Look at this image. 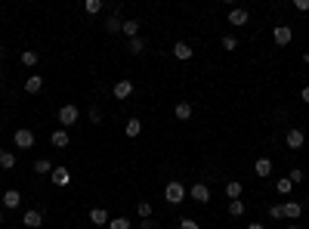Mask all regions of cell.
<instances>
[{"label":"cell","mask_w":309,"mask_h":229,"mask_svg":"<svg viewBox=\"0 0 309 229\" xmlns=\"http://www.w3.org/2000/svg\"><path fill=\"white\" fill-rule=\"evenodd\" d=\"M139 130H142V121L139 118H130L127 124H124V133H127L130 140H133V136H139Z\"/></svg>","instance_id":"44dd1931"},{"label":"cell","mask_w":309,"mask_h":229,"mask_svg":"<svg viewBox=\"0 0 309 229\" xmlns=\"http://www.w3.org/2000/svg\"><path fill=\"white\" fill-rule=\"evenodd\" d=\"M43 90V77L40 75H28V81H25V93L34 96V93H40Z\"/></svg>","instance_id":"9a60e30c"},{"label":"cell","mask_w":309,"mask_h":229,"mask_svg":"<svg viewBox=\"0 0 309 229\" xmlns=\"http://www.w3.org/2000/svg\"><path fill=\"white\" fill-rule=\"evenodd\" d=\"M22 223H25L28 229H37V226L43 223V214H40L37 208H31V211H25V214H22Z\"/></svg>","instance_id":"9c48e42d"},{"label":"cell","mask_w":309,"mask_h":229,"mask_svg":"<svg viewBox=\"0 0 309 229\" xmlns=\"http://www.w3.org/2000/svg\"><path fill=\"white\" fill-rule=\"evenodd\" d=\"M90 223H96V226H108V223H111V217H108L105 208H93V211H90Z\"/></svg>","instance_id":"5bb4252c"},{"label":"cell","mask_w":309,"mask_h":229,"mask_svg":"<svg viewBox=\"0 0 309 229\" xmlns=\"http://www.w3.org/2000/svg\"><path fill=\"white\" fill-rule=\"evenodd\" d=\"M19 59H22V65L34 68V65H37V53H34V50H22V56H19Z\"/></svg>","instance_id":"603a6c76"},{"label":"cell","mask_w":309,"mask_h":229,"mask_svg":"<svg viewBox=\"0 0 309 229\" xmlns=\"http://www.w3.org/2000/svg\"><path fill=\"white\" fill-rule=\"evenodd\" d=\"M186 195H189L186 186H182V183H176V180L164 186V201H167V204H182V201H186Z\"/></svg>","instance_id":"6da1fadb"},{"label":"cell","mask_w":309,"mask_h":229,"mask_svg":"<svg viewBox=\"0 0 309 229\" xmlns=\"http://www.w3.org/2000/svg\"><path fill=\"white\" fill-rule=\"evenodd\" d=\"M108 229H130V220H127V217H111Z\"/></svg>","instance_id":"83f0119b"},{"label":"cell","mask_w":309,"mask_h":229,"mask_svg":"<svg viewBox=\"0 0 309 229\" xmlns=\"http://www.w3.org/2000/svg\"><path fill=\"white\" fill-rule=\"evenodd\" d=\"M189 195H192V198H195L198 204H207V201H210V189H207V186H204V183H195V186H192V189H189Z\"/></svg>","instance_id":"8992f818"},{"label":"cell","mask_w":309,"mask_h":229,"mask_svg":"<svg viewBox=\"0 0 309 229\" xmlns=\"http://www.w3.org/2000/svg\"><path fill=\"white\" fill-rule=\"evenodd\" d=\"M272 40H275L278 47H288V43L294 40V31H291V25H275V28H272Z\"/></svg>","instance_id":"277c9868"},{"label":"cell","mask_w":309,"mask_h":229,"mask_svg":"<svg viewBox=\"0 0 309 229\" xmlns=\"http://www.w3.org/2000/svg\"><path fill=\"white\" fill-rule=\"evenodd\" d=\"M50 143H53L56 149H65L68 143H71V136H68V130H65V127H59V130H53V136H50Z\"/></svg>","instance_id":"2e32d148"},{"label":"cell","mask_w":309,"mask_h":229,"mask_svg":"<svg viewBox=\"0 0 309 229\" xmlns=\"http://www.w3.org/2000/svg\"><path fill=\"white\" fill-rule=\"evenodd\" d=\"M281 211H284V217H288V220H300V217H303V204H300V201H284Z\"/></svg>","instance_id":"30bf717a"},{"label":"cell","mask_w":309,"mask_h":229,"mask_svg":"<svg viewBox=\"0 0 309 229\" xmlns=\"http://www.w3.org/2000/svg\"><path fill=\"white\" fill-rule=\"evenodd\" d=\"M247 9L244 6H232V9H229V25H247Z\"/></svg>","instance_id":"ba28073f"},{"label":"cell","mask_w":309,"mask_h":229,"mask_svg":"<svg viewBox=\"0 0 309 229\" xmlns=\"http://www.w3.org/2000/svg\"><path fill=\"white\" fill-rule=\"evenodd\" d=\"M90 121L99 124V121H102V112H99V109H90Z\"/></svg>","instance_id":"8d00e7d4"},{"label":"cell","mask_w":309,"mask_h":229,"mask_svg":"<svg viewBox=\"0 0 309 229\" xmlns=\"http://www.w3.org/2000/svg\"><path fill=\"white\" fill-rule=\"evenodd\" d=\"M0 223H3V211H0Z\"/></svg>","instance_id":"b9f144b4"},{"label":"cell","mask_w":309,"mask_h":229,"mask_svg":"<svg viewBox=\"0 0 309 229\" xmlns=\"http://www.w3.org/2000/svg\"><path fill=\"white\" fill-rule=\"evenodd\" d=\"M50 180H53V186H68L71 183V174H68V167H53V174H50Z\"/></svg>","instance_id":"52a82bcc"},{"label":"cell","mask_w":309,"mask_h":229,"mask_svg":"<svg viewBox=\"0 0 309 229\" xmlns=\"http://www.w3.org/2000/svg\"><path fill=\"white\" fill-rule=\"evenodd\" d=\"M0 167H3V170H13V167H16V155H13V152H3V155H0Z\"/></svg>","instance_id":"d4e9b609"},{"label":"cell","mask_w":309,"mask_h":229,"mask_svg":"<svg viewBox=\"0 0 309 229\" xmlns=\"http://www.w3.org/2000/svg\"><path fill=\"white\" fill-rule=\"evenodd\" d=\"M247 229H266L263 223H247Z\"/></svg>","instance_id":"ab89813d"},{"label":"cell","mask_w":309,"mask_h":229,"mask_svg":"<svg viewBox=\"0 0 309 229\" xmlns=\"http://www.w3.org/2000/svg\"><path fill=\"white\" fill-rule=\"evenodd\" d=\"M294 9H300V13H306V9H309V0H294Z\"/></svg>","instance_id":"d590c367"},{"label":"cell","mask_w":309,"mask_h":229,"mask_svg":"<svg viewBox=\"0 0 309 229\" xmlns=\"http://www.w3.org/2000/svg\"><path fill=\"white\" fill-rule=\"evenodd\" d=\"M288 229H300V226H288Z\"/></svg>","instance_id":"7bdbcfd3"},{"label":"cell","mask_w":309,"mask_h":229,"mask_svg":"<svg viewBox=\"0 0 309 229\" xmlns=\"http://www.w3.org/2000/svg\"><path fill=\"white\" fill-rule=\"evenodd\" d=\"M142 50H145V40H142V38H133V40H130V53H133V56H139Z\"/></svg>","instance_id":"4dcf8cb0"},{"label":"cell","mask_w":309,"mask_h":229,"mask_svg":"<svg viewBox=\"0 0 309 229\" xmlns=\"http://www.w3.org/2000/svg\"><path fill=\"white\" fill-rule=\"evenodd\" d=\"M19 204H22V192L19 189H6L3 192V208L13 211V208H19Z\"/></svg>","instance_id":"8fae6325"},{"label":"cell","mask_w":309,"mask_h":229,"mask_svg":"<svg viewBox=\"0 0 309 229\" xmlns=\"http://www.w3.org/2000/svg\"><path fill=\"white\" fill-rule=\"evenodd\" d=\"M223 50H229V53H232V50H238V40L232 38V34H226V38H223Z\"/></svg>","instance_id":"1f68e13d"},{"label":"cell","mask_w":309,"mask_h":229,"mask_svg":"<svg viewBox=\"0 0 309 229\" xmlns=\"http://www.w3.org/2000/svg\"><path fill=\"white\" fill-rule=\"evenodd\" d=\"M291 189H294V183H291L288 177H281V180L275 183V192H281V195H288V192H291Z\"/></svg>","instance_id":"4316f807"},{"label":"cell","mask_w":309,"mask_h":229,"mask_svg":"<svg viewBox=\"0 0 309 229\" xmlns=\"http://www.w3.org/2000/svg\"><path fill=\"white\" fill-rule=\"evenodd\" d=\"M269 217H272V220H281V217H284L281 204H272V208H269Z\"/></svg>","instance_id":"e575fe53"},{"label":"cell","mask_w":309,"mask_h":229,"mask_svg":"<svg viewBox=\"0 0 309 229\" xmlns=\"http://www.w3.org/2000/svg\"><path fill=\"white\" fill-rule=\"evenodd\" d=\"M34 174H53V164L47 158H37V161H34Z\"/></svg>","instance_id":"cb8c5ba5"},{"label":"cell","mask_w":309,"mask_h":229,"mask_svg":"<svg viewBox=\"0 0 309 229\" xmlns=\"http://www.w3.org/2000/svg\"><path fill=\"white\" fill-rule=\"evenodd\" d=\"M173 114H176V121H189V118H192V102L179 99V102H176V109H173Z\"/></svg>","instance_id":"e0dca14e"},{"label":"cell","mask_w":309,"mask_h":229,"mask_svg":"<svg viewBox=\"0 0 309 229\" xmlns=\"http://www.w3.org/2000/svg\"><path fill=\"white\" fill-rule=\"evenodd\" d=\"M56 118H59L62 127H71V124H77L81 112H77V106H71V102H68V106H62V109H59V114H56Z\"/></svg>","instance_id":"7a4b0ae2"},{"label":"cell","mask_w":309,"mask_h":229,"mask_svg":"<svg viewBox=\"0 0 309 229\" xmlns=\"http://www.w3.org/2000/svg\"><path fill=\"white\" fill-rule=\"evenodd\" d=\"M288 180L294 183V186H300V183H303V170H300V167H294L291 174H288Z\"/></svg>","instance_id":"d6a6232c"},{"label":"cell","mask_w":309,"mask_h":229,"mask_svg":"<svg viewBox=\"0 0 309 229\" xmlns=\"http://www.w3.org/2000/svg\"><path fill=\"white\" fill-rule=\"evenodd\" d=\"M121 31L127 34V38L133 40V38H139V22L136 19H124V25H121Z\"/></svg>","instance_id":"ffe728a7"},{"label":"cell","mask_w":309,"mask_h":229,"mask_svg":"<svg viewBox=\"0 0 309 229\" xmlns=\"http://www.w3.org/2000/svg\"><path fill=\"white\" fill-rule=\"evenodd\" d=\"M84 9H87V13H90V16H96V13H102V0H87V3H84Z\"/></svg>","instance_id":"f1b7e54d"},{"label":"cell","mask_w":309,"mask_h":229,"mask_svg":"<svg viewBox=\"0 0 309 229\" xmlns=\"http://www.w3.org/2000/svg\"><path fill=\"white\" fill-rule=\"evenodd\" d=\"M254 174H257L260 180H266V177L272 174V161H269V158H257V161H254Z\"/></svg>","instance_id":"4fadbf2b"},{"label":"cell","mask_w":309,"mask_h":229,"mask_svg":"<svg viewBox=\"0 0 309 229\" xmlns=\"http://www.w3.org/2000/svg\"><path fill=\"white\" fill-rule=\"evenodd\" d=\"M241 192H244V186H241L238 180H229V183H226V198H229V201L241 198Z\"/></svg>","instance_id":"ac0fdd59"},{"label":"cell","mask_w":309,"mask_h":229,"mask_svg":"<svg viewBox=\"0 0 309 229\" xmlns=\"http://www.w3.org/2000/svg\"><path fill=\"white\" fill-rule=\"evenodd\" d=\"M229 214H232V217H241V214H244V201H241V198L229 201Z\"/></svg>","instance_id":"484cf974"},{"label":"cell","mask_w":309,"mask_h":229,"mask_svg":"<svg viewBox=\"0 0 309 229\" xmlns=\"http://www.w3.org/2000/svg\"><path fill=\"white\" fill-rule=\"evenodd\" d=\"M13 143H16V149H34V130L19 127V130L13 133Z\"/></svg>","instance_id":"3957f363"},{"label":"cell","mask_w":309,"mask_h":229,"mask_svg":"<svg viewBox=\"0 0 309 229\" xmlns=\"http://www.w3.org/2000/svg\"><path fill=\"white\" fill-rule=\"evenodd\" d=\"M121 25H124V22L118 19V13L105 19V31H108V34H118V31H121Z\"/></svg>","instance_id":"7402d4cb"},{"label":"cell","mask_w":309,"mask_h":229,"mask_svg":"<svg viewBox=\"0 0 309 229\" xmlns=\"http://www.w3.org/2000/svg\"><path fill=\"white\" fill-rule=\"evenodd\" d=\"M139 229H155V220H142V223H139Z\"/></svg>","instance_id":"74e56055"},{"label":"cell","mask_w":309,"mask_h":229,"mask_svg":"<svg viewBox=\"0 0 309 229\" xmlns=\"http://www.w3.org/2000/svg\"><path fill=\"white\" fill-rule=\"evenodd\" d=\"M133 96V81H118L114 84V99H130Z\"/></svg>","instance_id":"7c38bea8"},{"label":"cell","mask_w":309,"mask_h":229,"mask_svg":"<svg viewBox=\"0 0 309 229\" xmlns=\"http://www.w3.org/2000/svg\"><path fill=\"white\" fill-rule=\"evenodd\" d=\"M284 143H288V149H303V143H306V133L300 130V127H291L288 133H284Z\"/></svg>","instance_id":"5b68a950"},{"label":"cell","mask_w":309,"mask_h":229,"mask_svg":"<svg viewBox=\"0 0 309 229\" xmlns=\"http://www.w3.org/2000/svg\"><path fill=\"white\" fill-rule=\"evenodd\" d=\"M192 53H195V50H192V47H189V43H182V40H179V43H173V56H176V59H179V62H186V59H192Z\"/></svg>","instance_id":"d6986e66"},{"label":"cell","mask_w":309,"mask_h":229,"mask_svg":"<svg viewBox=\"0 0 309 229\" xmlns=\"http://www.w3.org/2000/svg\"><path fill=\"white\" fill-rule=\"evenodd\" d=\"M300 99H303V102H309V87H303V90H300Z\"/></svg>","instance_id":"f35d334b"},{"label":"cell","mask_w":309,"mask_h":229,"mask_svg":"<svg viewBox=\"0 0 309 229\" xmlns=\"http://www.w3.org/2000/svg\"><path fill=\"white\" fill-rule=\"evenodd\" d=\"M136 214H139L142 220H148V217H152V204H148V201H139V204H136Z\"/></svg>","instance_id":"f546056e"},{"label":"cell","mask_w":309,"mask_h":229,"mask_svg":"<svg viewBox=\"0 0 309 229\" xmlns=\"http://www.w3.org/2000/svg\"><path fill=\"white\" fill-rule=\"evenodd\" d=\"M303 62H306V65H309V50H306V53H303Z\"/></svg>","instance_id":"60d3db41"},{"label":"cell","mask_w":309,"mask_h":229,"mask_svg":"<svg viewBox=\"0 0 309 229\" xmlns=\"http://www.w3.org/2000/svg\"><path fill=\"white\" fill-rule=\"evenodd\" d=\"M179 229H201L198 220H192V217H186V220H179Z\"/></svg>","instance_id":"836d02e7"},{"label":"cell","mask_w":309,"mask_h":229,"mask_svg":"<svg viewBox=\"0 0 309 229\" xmlns=\"http://www.w3.org/2000/svg\"><path fill=\"white\" fill-rule=\"evenodd\" d=\"M0 75H3V72H0Z\"/></svg>","instance_id":"ee69618b"}]
</instances>
